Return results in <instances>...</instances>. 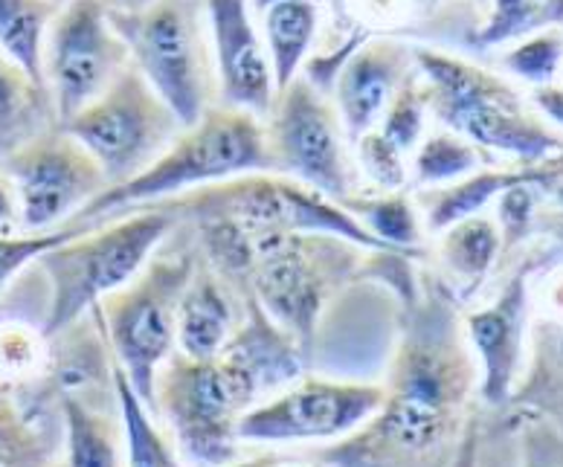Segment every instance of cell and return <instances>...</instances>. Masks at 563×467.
Masks as SVG:
<instances>
[{"label": "cell", "mask_w": 563, "mask_h": 467, "mask_svg": "<svg viewBox=\"0 0 563 467\" xmlns=\"http://www.w3.org/2000/svg\"><path fill=\"white\" fill-rule=\"evenodd\" d=\"M384 401V383L338 380L306 371L302 378L244 412L235 435L239 444L340 442L363 427Z\"/></svg>", "instance_id": "cell-12"}, {"label": "cell", "mask_w": 563, "mask_h": 467, "mask_svg": "<svg viewBox=\"0 0 563 467\" xmlns=\"http://www.w3.org/2000/svg\"><path fill=\"white\" fill-rule=\"evenodd\" d=\"M85 233L76 226H58L49 233H0V293L21 276L35 258L53 251L56 244L70 242L73 235Z\"/></svg>", "instance_id": "cell-33"}, {"label": "cell", "mask_w": 563, "mask_h": 467, "mask_svg": "<svg viewBox=\"0 0 563 467\" xmlns=\"http://www.w3.org/2000/svg\"><path fill=\"white\" fill-rule=\"evenodd\" d=\"M424 116H427V88L419 73H412L410 79L404 81L401 90L395 93L389 108L384 111L378 122V131L401 154H410L419 148L421 134H424Z\"/></svg>", "instance_id": "cell-32"}, {"label": "cell", "mask_w": 563, "mask_h": 467, "mask_svg": "<svg viewBox=\"0 0 563 467\" xmlns=\"http://www.w3.org/2000/svg\"><path fill=\"white\" fill-rule=\"evenodd\" d=\"M435 256L448 274L476 290L503 258V233L494 218L474 215L439 233Z\"/></svg>", "instance_id": "cell-27"}, {"label": "cell", "mask_w": 563, "mask_h": 467, "mask_svg": "<svg viewBox=\"0 0 563 467\" xmlns=\"http://www.w3.org/2000/svg\"><path fill=\"white\" fill-rule=\"evenodd\" d=\"M476 410L479 366L459 299L442 276L419 267L378 412L314 459L329 467H451Z\"/></svg>", "instance_id": "cell-1"}, {"label": "cell", "mask_w": 563, "mask_h": 467, "mask_svg": "<svg viewBox=\"0 0 563 467\" xmlns=\"http://www.w3.org/2000/svg\"><path fill=\"white\" fill-rule=\"evenodd\" d=\"M154 203L180 221H221L239 235H340L366 251H384V244L375 242L338 201L274 171L239 175Z\"/></svg>", "instance_id": "cell-9"}, {"label": "cell", "mask_w": 563, "mask_h": 467, "mask_svg": "<svg viewBox=\"0 0 563 467\" xmlns=\"http://www.w3.org/2000/svg\"><path fill=\"white\" fill-rule=\"evenodd\" d=\"M198 262V235L192 224L177 218V226L152 253L143 270L99 302L113 360L152 412L154 380L177 348V311Z\"/></svg>", "instance_id": "cell-7"}, {"label": "cell", "mask_w": 563, "mask_h": 467, "mask_svg": "<svg viewBox=\"0 0 563 467\" xmlns=\"http://www.w3.org/2000/svg\"><path fill=\"white\" fill-rule=\"evenodd\" d=\"M56 12L53 0H0V49L38 81H44V38Z\"/></svg>", "instance_id": "cell-29"}, {"label": "cell", "mask_w": 563, "mask_h": 467, "mask_svg": "<svg viewBox=\"0 0 563 467\" xmlns=\"http://www.w3.org/2000/svg\"><path fill=\"white\" fill-rule=\"evenodd\" d=\"M412 73H419L416 56L401 41L366 38L354 49L334 81V108L349 143L378 129L384 111Z\"/></svg>", "instance_id": "cell-17"}, {"label": "cell", "mask_w": 563, "mask_h": 467, "mask_svg": "<svg viewBox=\"0 0 563 467\" xmlns=\"http://www.w3.org/2000/svg\"><path fill=\"white\" fill-rule=\"evenodd\" d=\"M274 3H279V0H250V7H253V12H256V15H262V12H265L267 7H274Z\"/></svg>", "instance_id": "cell-41"}, {"label": "cell", "mask_w": 563, "mask_h": 467, "mask_svg": "<svg viewBox=\"0 0 563 467\" xmlns=\"http://www.w3.org/2000/svg\"><path fill=\"white\" fill-rule=\"evenodd\" d=\"M506 407L531 412L563 427V311L531 316L523 371Z\"/></svg>", "instance_id": "cell-23"}, {"label": "cell", "mask_w": 563, "mask_h": 467, "mask_svg": "<svg viewBox=\"0 0 563 467\" xmlns=\"http://www.w3.org/2000/svg\"><path fill=\"white\" fill-rule=\"evenodd\" d=\"M302 375L306 360L294 340L247 299L242 323L221 355L189 360L172 352L154 380V415H161L184 459L221 467L239 459L235 427L244 412Z\"/></svg>", "instance_id": "cell-2"}, {"label": "cell", "mask_w": 563, "mask_h": 467, "mask_svg": "<svg viewBox=\"0 0 563 467\" xmlns=\"http://www.w3.org/2000/svg\"><path fill=\"white\" fill-rule=\"evenodd\" d=\"M65 424L67 467H125L117 366L102 375L49 389Z\"/></svg>", "instance_id": "cell-18"}, {"label": "cell", "mask_w": 563, "mask_h": 467, "mask_svg": "<svg viewBox=\"0 0 563 467\" xmlns=\"http://www.w3.org/2000/svg\"><path fill=\"white\" fill-rule=\"evenodd\" d=\"M0 233H21V212H18V194L7 171L0 169Z\"/></svg>", "instance_id": "cell-36"}, {"label": "cell", "mask_w": 563, "mask_h": 467, "mask_svg": "<svg viewBox=\"0 0 563 467\" xmlns=\"http://www.w3.org/2000/svg\"><path fill=\"white\" fill-rule=\"evenodd\" d=\"M274 467H329V465H322V462H317L314 456H311V459H306V462H276Z\"/></svg>", "instance_id": "cell-40"}, {"label": "cell", "mask_w": 563, "mask_h": 467, "mask_svg": "<svg viewBox=\"0 0 563 467\" xmlns=\"http://www.w3.org/2000/svg\"><path fill=\"white\" fill-rule=\"evenodd\" d=\"M384 251L401 256L424 258V224L416 210L412 194L407 192H375L346 194L338 201Z\"/></svg>", "instance_id": "cell-25"}, {"label": "cell", "mask_w": 563, "mask_h": 467, "mask_svg": "<svg viewBox=\"0 0 563 467\" xmlns=\"http://www.w3.org/2000/svg\"><path fill=\"white\" fill-rule=\"evenodd\" d=\"M244 316V293L207 262H198L177 311V348L189 360H212L224 352Z\"/></svg>", "instance_id": "cell-21"}, {"label": "cell", "mask_w": 563, "mask_h": 467, "mask_svg": "<svg viewBox=\"0 0 563 467\" xmlns=\"http://www.w3.org/2000/svg\"><path fill=\"white\" fill-rule=\"evenodd\" d=\"M53 3H58V7H62V3H67V0H53Z\"/></svg>", "instance_id": "cell-42"}, {"label": "cell", "mask_w": 563, "mask_h": 467, "mask_svg": "<svg viewBox=\"0 0 563 467\" xmlns=\"http://www.w3.org/2000/svg\"><path fill=\"white\" fill-rule=\"evenodd\" d=\"M563 171V154L543 163H517L508 169H476L467 178L448 186H433V189H419L412 194L416 210L421 215L427 233H442L448 226L465 218L483 215L488 203H494L503 192L515 189L520 184L552 186Z\"/></svg>", "instance_id": "cell-20"}, {"label": "cell", "mask_w": 563, "mask_h": 467, "mask_svg": "<svg viewBox=\"0 0 563 467\" xmlns=\"http://www.w3.org/2000/svg\"><path fill=\"white\" fill-rule=\"evenodd\" d=\"M253 171H271L265 122L247 111L216 105L203 113L198 125L186 129L161 154V160L152 163L129 184L106 189L67 226L88 233L93 226L145 203L166 201L175 194L221 184L239 175H253Z\"/></svg>", "instance_id": "cell-5"}, {"label": "cell", "mask_w": 563, "mask_h": 467, "mask_svg": "<svg viewBox=\"0 0 563 467\" xmlns=\"http://www.w3.org/2000/svg\"><path fill=\"white\" fill-rule=\"evenodd\" d=\"M558 76H561V81H563V65H561V73H558ZM561 88H563V85H561Z\"/></svg>", "instance_id": "cell-43"}, {"label": "cell", "mask_w": 563, "mask_h": 467, "mask_svg": "<svg viewBox=\"0 0 563 467\" xmlns=\"http://www.w3.org/2000/svg\"><path fill=\"white\" fill-rule=\"evenodd\" d=\"M175 226L177 218L169 210L161 203H145L35 258L30 267L47 288L41 337H56L113 290L129 285Z\"/></svg>", "instance_id": "cell-4"}, {"label": "cell", "mask_w": 563, "mask_h": 467, "mask_svg": "<svg viewBox=\"0 0 563 467\" xmlns=\"http://www.w3.org/2000/svg\"><path fill=\"white\" fill-rule=\"evenodd\" d=\"M563 65V30L547 26L540 33L520 38L515 47L503 56V67L515 73L517 79L529 81L534 88L555 85L558 73Z\"/></svg>", "instance_id": "cell-31"}, {"label": "cell", "mask_w": 563, "mask_h": 467, "mask_svg": "<svg viewBox=\"0 0 563 467\" xmlns=\"http://www.w3.org/2000/svg\"><path fill=\"white\" fill-rule=\"evenodd\" d=\"M0 467H67L65 424L47 380H0Z\"/></svg>", "instance_id": "cell-19"}, {"label": "cell", "mask_w": 563, "mask_h": 467, "mask_svg": "<svg viewBox=\"0 0 563 467\" xmlns=\"http://www.w3.org/2000/svg\"><path fill=\"white\" fill-rule=\"evenodd\" d=\"M276 462H279V456H276L274 451H262V453H253V456H244V459L227 462V465L221 467H274Z\"/></svg>", "instance_id": "cell-37"}, {"label": "cell", "mask_w": 563, "mask_h": 467, "mask_svg": "<svg viewBox=\"0 0 563 467\" xmlns=\"http://www.w3.org/2000/svg\"><path fill=\"white\" fill-rule=\"evenodd\" d=\"M56 125L58 116L47 85L33 79L0 49V163Z\"/></svg>", "instance_id": "cell-24"}, {"label": "cell", "mask_w": 563, "mask_h": 467, "mask_svg": "<svg viewBox=\"0 0 563 467\" xmlns=\"http://www.w3.org/2000/svg\"><path fill=\"white\" fill-rule=\"evenodd\" d=\"M476 467H563V427L515 407H483Z\"/></svg>", "instance_id": "cell-22"}, {"label": "cell", "mask_w": 563, "mask_h": 467, "mask_svg": "<svg viewBox=\"0 0 563 467\" xmlns=\"http://www.w3.org/2000/svg\"><path fill=\"white\" fill-rule=\"evenodd\" d=\"M212 56L218 76V105L247 111L265 122L276 99L274 67L258 38L250 0H207Z\"/></svg>", "instance_id": "cell-16"}, {"label": "cell", "mask_w": 563, "mask_h": 467, "mask_svg": "<svg viewBox=\"0 0 563 467\" xmlns=\"http://www.w3.org/2000/svg\"><path fill=\"white\" fill-rule=\"evenodd\" d=\"M108 21L184 129L218 105L207 0H111Z\"/></svg>", "instance_id": "cell-6"}, {"label": "cell", "mask_w": 563, "mask_h": 467, "mask_svg": "<svg viewBox=\"0 0 563 467\" xmlns=\"http://www.w3.org/2000/svg\"><path fill=\"white\" fill-rule=\"evenodd\" d=\"M111 0H67L44 38V85L58 125L90 105L131 65L125 41L108 21Z\"/></svg>", "instance_id": "cell-13"}, {"label": "cell", "mask_w": 563, "mask_h": 467, "mask_svg": "<svg viewBox=\"0 0 563 467\" xmlns=\"http://www.w3.org/2000/svg\"><path fill=\"white\" fill-rule=\"evenodd\" d=\"M552 251H534L517 265V270L499 285L497 297L483 308L462 314L467 346L479 366V403L485 410H499L511 401L517 378L523 371L526 343H529L531 297L529 279L547 265Z\"/></svg>", "instance_id": "cell-15"}, {"label": "cell", "mask_w": 563, "mask_h": 467, "mask_svg": "<svg viewBox=\"0 0 563 467\" xmlns=\"http://www.w3.org/2000/svg\"><path fill=\"white\" fill-rule=\"evenodd\" d=\"M18 194L21 233H49L67 226L108 180L93 154L62 125L35 137L0 163Z\"/></svg>", "instance_id": "cell-14"}, {"label": "cell", "mask_w": 563, "mask_h": 467, "mask_svg": "<svg viewBox=\"0 0 563 467\" xmlns=\"http://www.w3.org/2000/svg\"><path fill=\"white\" fill-rule=\"evenodd\" d=\"M476 169H483V152L448 129L421 140L412 157V180L421 189L456 184Z\"/></svg>", "instance_id": "cell-30"}, {"label": "cell", "mask_w": 563, "mask_h": 467, "mask_svg": "<svg viewBox=\"0 0 563 467\" xmlns=\"http://www.w3.org/2000/svg\"><path fill=\"white\" fill-rule=\"evenodd\" d=\"M233 230V226H230ZM247 270L235 288L256 299L297 348L308 371L317 331L338 299L372 274L384 251H366L340 235H242Z\"/></svg>", "instance_id": "cell-3"}, {"label": "cell", "mask_w": 563, "mask_h": 467, "mask_svg": "<svg viewBox=\"0 0 563 467\" xmlns=\"http://www.w3.org/2000/svg\"><path fill=\"white\" fill-rule=\"evenodd\" d=\"M547 194H549V198H552V201H555V210H558V215L563 218V171H561V178H558L555 184L549 186V189H547Z\"/></svg>", "instance_id": "cell-39"}, {"label": "cell", "mask_w": 563, "mask_h": 467, "mask_svg": "<svg viewBox=\"0 0 563 467\" xmlns=\"http://www.w3.org/2000/svg\"><path fill=\"white\" fill-rule=\"evenodd\" d=\"M117 392H120L122 430H125V467H186L169 430H163L154 421V412L140 401L120 366H117Z\"/></svg>", "instance_id": "cell-28"}, {"label": "cell", "mask_w": 563, "mask_h": 467, "mask_svg": "<svg viewBox=\"0 0 563 467\" xmlns=\"http://www.w3.org/2000/svg\"><path fill=\"white\" fill-rule=\"evenodd\" d=\"M317 26H320V0H279L262 12L265 49L274 67L276 93L299 76Z\"/></svg>", "instance_id": "cell-26"}, {"label": "cell", "mask_w": 563, "mask_h": 467, "mask_svg": "<svg viewBox=\"0 0 563 467\" xmlns=\"http://www.w3.org/2000/svg\"><path fill=\"white\" fill-rule=\"evenodd\" d=\"M265 140L274 175L297 180L331 201L354 194L349 137L338 108L306 76L276 93L265 120Z\"/></svg>", "instance_id": "cell-11"}, {"label": "cell", "mask_w": 563, "mask_h": 467, "mask_svg": "<svg viewBox=\"0 0 563 467\" xmlns=\"http://www.w3.org/2000/svg\"><path fill=\"white\" fill-rule=\"evenodd\" d=\"M62 129L93 154L108 189L143 175L186 131L134 65L125 67L90 105L62 122Z\"/></svg>", "instance_id": "cell-10"}, {"label": "cell", "mask_w": 563, "mask_h": 467, "mask_svg": "<svg viewBox=\"0 0 563 467\" xmlns=\"http://www.w3.org/2000/svg\"><path fill=\"white\" fill-rule=\"evenodd\" d=\"M357 163H361L363 175L378 186L380 192H404L407 186V154H401L389 143L378 129H372L369 134H363L357 140Z\"/></svg>", "instance_id": "cell-34"}, {"label": "cell", "mask_w": 563, "mask_h": 467, "mask_svg": "<svg viewBox=\"0 0 563 467\" xmlns=\"http://www.w3.org/2000/svg\"><path fill=\"white\" fill-rule=\"evenodd\" d=\"M538 3L547 9V15L552 18V24H563V0H538Z\"/></svg>", "instance_id": "cell-38"}, {"label": "cell", "mask_w": 563, "mask_h": 467, "mask_svg": "<svg viewBox=\"0 0 563 467\" xmlns=\"http://www.w3.org/2000/svg\"><path fill=\"white\" fill-rule=\"evenodd\" d=\"M412 56L427 88V108L479 152L511 154L520 163L563 154L561 134L503 76L439 49L412 47Z\"/></svg>", "instance_id": "cell-8"}, {"label": "cell", "mask_w": 563, "mask_h": 467, "mask_svg": "<svg viewBox=\"0 0 563 467\" xmlns=\"http://www.w3.org/2000/svg\"><path fill=\"white\" fill-rule=\"evenodd\" d=\"M531 102H534V111H538L543 120L555 122L558 129H563V88L561 85H543V88H534V93H531Z\"/></svg>", "instance_id": "cell-35"}]
</instances>
